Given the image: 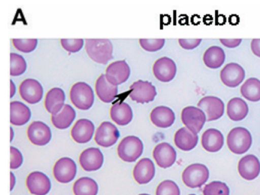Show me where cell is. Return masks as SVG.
I'll return each instance as SVG.
<instances>
[{
  "mask_svg": "<svg viewBox=\"0 0 260 195\" xmlns=\"http://www.w3.org/2000/svg\"><path fill=\"white\" fill-rule=\"evenodd\" d=\"M86 51L92 60L102 65L113 59V46L109 39H86Z\"/></svg>",
  "mask_w": 260,
  "mask_h": 195,
  "instance_id": "6da1fadb",
  "label": "cell"
},
{
  "mask_svg": "<svg viewBox=\"0 0 260 195\" xmlns=\"http://www.w3.org/2000/svg\"><path fill=\"white\" fill-rule=\"evenodd\" d=\"M252 141L250 132L243 127L231 129L226 138L230 150L237 155H241L247 152L252 145Z\"/></svg>",
  "mask_w": 260,
  "mask_h": 195,
  "instance_id": "7a4b0ae2",
  "label": "cell"
},
{
  "mask_svg": "<svg viewBox=\"0 0 260 195\" xmlns=\"http://www.w3.org/2000/svg\"><path fill=\"white\" fill-rule=\"evenodd\" d=\"M70 96L74 106L82 110H87L93 105V91L87 83L83 82L75 83L71 88Z\"/></svg>",
  "mask_w": 260,
  "mask_h": 195,
  "instance_id": "3957f363",
  "label": "cell"
},
{
  "mask_svg": "<svg viewBox=\"0 0 260 195\" xmlns=\"http://www.w3.org/2000/svg\"><path fill=\"white\" fill-rule=\"evenodd\" d=\"M142 142L136 136L125 137L121 140L118 147V156L127 162H134L142 155Z\"/></svg>",
  "mask_w": 260,
  "mask_h": 195,
  "instance_id": "277c9868",
  "label": "cell"
},
{
  "mask_svg": "<svg viewBox=\"0 0 260 195\" xmlns=\"http://www.w3.org/2000/svg\"><path fill=\"white\" fill-rule=\"evenodd\" d=\"M209 178L208 168L202 164H190L182 173V181L187 187L197 188L202 187Z\"/></svg>",
  "mask_w": 260,
  "mask_h": 195,
  "instance_id": "5b68a950",
  "label": "cell"
},
{
  "mask_svg": "<svg viewBox=\"0 0 260 195\" xmlns=\"http://www.w3.org/2000/svg\"><path fill=\"white\" fill-rule=\"evenodd\" d=\"M206 120V115L199 108L187 106L182 109V123L186 128L194 133H199L202 130Z\"/></svg>",
  "mask_w": 260,
  "mask_h": 195,
  "instance_id": "8992f818",
  "label": "cell"
},
{
  "mask_svg": "<svg viewBox=\"0 0 260 195\" xmlns=\"http://www.w3.org/2000/svg\"><path fill=\"white\" fill-rule=\"evenodd\" d=\"M130 89L129 96L132 100L138 103H150L156 96V88L148 81L138 80L130 87Z\"/></svg>",
  "mask_w": 260,
  "mask_h": 195,
  "instance_id": "52a82bcc",
  "label": "cell"
},
{
  "mask_svg": "<svg viewBox=\"0 0 260 195\" xmlns=\"http://www.w3.org/2000/svg\"><path fill=\"white\" fill-rule=\"evenodd\" d=\"M198 106L205 113L208 122L218 120L224 112V104L218 97H203L198 103Z\"/></svg>",
  "mask_w": 260,
  "mask_h": 195,
  "instance_id": "ba28073f",
  "label": "cell"
},
{
  "mask_svg": "<svg viewBox=\"0 0 260 195\" xmlns=\"http://www.w3.org/2000/svg\"><path fill=\"white\" fill-rule=\"evenodd\" d=\"M54 175L60 183L67 184L71 182L77 175V165L74 160L70 158H62L54 166Z\"/></svg>",
  "mask_w": 260,
  "mask_h": 195,
  "instance_id": "9c48e42d",
  "label": "cell"
},
{
  "mask_svg": "<svg viewBox=\"0 0 260 195\" xmlns=\"http://www.w3.org/2000/svg\"><path fill=\"white\" fill-rule=\"evenodd\" d=\"M119 136V131L115 125L110 122H104L97 129L95 141L99 146L109 148L117 143Z\"/></svg>",
  "mask_w": 260,
  "mask_h": 195,
  "instance_id": "30bf717a",
  "label": "cell"
},
{
  "mask_svg": "<svg viewBox=\"0 0 260 195\" xmlns=\"http://www.w3.org/2000/svg\"><path fill=\"white\" fill-rule=\"evenodd\" d=\"M131 70L125 61L111 64L106 69V78L111 85L118 86L124 83L130 77Z\"/></svg>",
  "mask_w": 260,
  "mask_h": 195,
  "instance_id": "8fae6325",
  "label": "cell"
},
{
  "mask_svg": "<svg viewBox=\"0 0 260 195\" xmlns=\"http://www.w3.org/2000/svg\"><path fill=\"white\" fill-rule=\"evenodd\" d=\"M43 88L34 79H26L19 87L21 97L27 103L35 104L41 101L43 97Z\"/></svg>",
  "mask_w": 260,
  "mask_h": 195,
  "instance_id": "7c38bea8",
  "label": "cell"
},
{
  "mask_svg": "<svg viewBox=\"0 0 260 195\" xmlns=\"http://www.w3.org/2000/svg\"><path fill=\"white\" fill-rule=\"evenodd\" d=\"M26 185L28 190L34 195L48 194L51 187L48 177L40 172L30 174L27 178Z\"/></svg>",
  "mask_w": 260,
  "mask_h": 195,
  "instance_id": "4fadbf2b",
  "label": "cell"
},
{
  "mask_svg": "<svg viewBox=\"0 0 260 195\" xmlns=\"http://www.w3.org/2000/svg\"><path fill=\"white\" fill-rule=\"evenodd\" d=\"M27 134L30 141L36 146H45L51 141V129L42 122L36 121L31 123Z\"/></svg>",
  "mask_w": 260,
  "mask_h": 195,
  "instance_id": "5bb4252c",
  "label": "cell"
},
{
  "mask_svg": "<svg viewBox=\"0 0 260 195\" xmlns=\"http://www.w3.org/2000/svg\"><path fill=\"white\" fill-rule=\"evenodd\" d=\"M245 71L238 64L231 63L226 65L220 71V79L223 85L229 88H235L243 82Z\"/></svg>",
  "mask_w": 260,
  "mask_h": 195,
  "instance_id": "9a60e30c",
  "label": "cell"
},
{
  "mask_svg": "<svg viewBox=\"0 0 260 195\" xmlns=\"http://www.w3.org/2000/svg\"><path fill=\"white\" fill-rule=\"evenodd\" d=\"M153 155L156 164L162 169L171 167L176 160V150L167 143L157 145L153 150Z\"/></svg>",
  "mask_w": 260,
  "mask_h": 195,
  "instance_id": "2e32d148",
  "label": "cell"
},
{
  "mask_svg": "<svg viewBox=\"0 0 260 195\" xmlns=\"http://www.w3.org/2000/svg\"><path fill=\"white\" fill-rule=\"evenodd\" d=\"M104 158L103 153L97 148H89L82 152L80 157L81 167L86 172L97 171L103 166Z\"/></svg>",
  "mask_w": 260,
  "mask_h": 195,
  "instance_id": "e0dca14e",
  "label": "cell"
},
{
  "mask_svg": "<svg viewBox=\"0 0 260 195\" xmlns=\"http://www.w3.org/2000/svg\"><path fill=\"white\" fill-rule=\"evenodd\" d=\"M153 74L162 82H170L176 74V65L172 59L164 57L158 59L153 65Z\"/></svg>",
  "mask_w": 260,
  "mask_h": 195,
  "instance_id": "ac0fdd59",
  "label": "cell"
},
{
  "mask_svg": "<svg viewBox=\"0 0 260 195\" xmlns=\"http://www.w3.org/2000/svg\"><path fill=\"white\" fill-rule=\"evenodd\" d=\"M238 171L240 176L244 179L248 181L255 179L260 173L259 161L255 155H246L239 161Z\"/></svg>",
  "mask_w": 260,
  "mask_h": 195,
  "instance_id": "d6986e66",
  "label": "cell"
},
{
  "mask_svg": "<svg viewBox=\"0 0 260 195\" xmlns=\"http://www.w3.org/2000/svg\"><path fill=\"white\" fill-rule=\"evenodd\" d=\"M93 123L89 120L81 119L74 125L71 130V136L78 143H86L92 140L94 134Z\"/></svg>",
  "mask_w": 260,
  "mask_h": 195,
  "instance_id": "ffe728a7",
  "label": "cell"
},
{
  "mask_svg": "<svg viewBox=\"0 0 260 195\" xmlns=\"http://www.w3.org/2000/svg\"><path fill=\"white\" fill-rule=\"evenodd\" d=\"M135 181L140 184L150 182L155 175V166L149 158H143L138 161L133 172Z\"/></svg>",
  "mask_w": 260,
  "mask_h": 195,
  "instance_id": "44dd1931",
  "label": "cell"
},
{
  "mask_svg": "<svg viewBox=\"0 0 260 195\" xmlns=\"http://www.w3.org/2000/svg\"><path fill=\"white\" fill-rule=\"evenodd\" d=\"M199 136L186 127L181 128L175 134L174 142L176 146L182 151H191L198 144Z\"/></svg>",
  "mask_w": 260,
  "mask_h": 195,
  "instance_id": "7402d4cb",
  "label": "cell"
},
{
  "mask_svg": "<svg viewBox=\"0 0 260 195\" xmlns=\"http://www.w3.org/2000/svg\"><path fill=\"white\" fill-rule=\"evenodd\" d=\"M118 86L111 85L105 74H102L95 83V91L99 98L104 103H111L118 95Z\"/></svg>",
  "mask_w": 260,
  "mask_h": 195,
  "instance_id": "603a6c76",
  "label": "cell"
},
{
  "mask_svg": "<svg viewBox=\"0 0 260 195\" xmlns=\"http://www.w3.org/2000/svg\"><path fill=\"white\" fill-rule=\"evenodd\" d=\"M150 119L155 126L159 128H168L174 123V113L167 106H157L152 110Z\"/></svg>",
  "mask_w": 260,
  "mask_h": 195,
  "instance_id": "cb8c5ba5",
  "label": "cell"
},
{
  "mask_svg": "<svg viewBox=\"0 0 260 195\" xmlns=\"http://www.w3.org/2000/svg\"><path fill=\"white\" fill-rule=\"evenodd\" d=\"M202 144L207 152H218L223 146V134L216 129H208L202 135Z\"/></svg>",
  "mask_w": 260,
  "mask_h": 195,
  "instance_id": "d4e9b609",
  "label": "cell"
},
{
  "mask_svg": "<svg viewBox=\"0 0 260 195\" xmlns=\"http://www.w3.org/2000/svg\"><path fill=\"white\" fill-rule=\"evenodd\" d=\"M65 94L60 88H53L47 94L45 105L47 110L52 114H58L64 106Z\"/></svg>",
  "mask_w": 260,
  "mask_h": 195,
  "instance_id": "484cf974",
  "label": "cell"
},
{
  "mask_svg": "<svg viewBox=\"0 0 260 195\" xmlns=\"http://www.w3.org/2000/svg\"><path fill=\"white\" fill-rule=\"evenodd\" d=\"M31 111L29 108L21 103L13 101L10 103V122L16 126L26 124L31 118Z\"/></svg>",
  "mask_w": 260,
  "mask_h": 195,
  "instance_id": "4316f807",
  "label": "cell"
},
{
  "mask_svg": "<svg viewBox=\"0 0 260 195\" xmlns=\"http://www.w3.org/2000/svg\"><path fill=\"white\" fill-rule=\"evenodd\" d=\"M111 117L119 126H125L132 122L133 112L132 108L124 102L115 103L111 108Z\"/></svg>",
  "mask_w": 260,
  "mask_h": 195,
  "instance_id": "83f0119b",
  "label": "cell"
},
{
  "mask_svg": "<svg viewBox=\"0 0 260 195\" xmlns=\"http://www.w3.org/2000/svg\"><path fill=\"white\" fill-rule=\"evenodd\" d=\"M228 117L233 121H240L247 116L249 112L247 103L241 98L231 99L226 108Z\"/></svg>",
  "mask_w": 260,
  "mask_h": 195,
  "instance_id": "f1b7e54d",
  "label": "cell"
},
{
  "mask_svg": "<svg viewBox=\"0 0 260 195\" xmlns=\"http://www.w3.org/2000/svg\"><path fill=\"white\" fill-rule=\"evenodd\" d=\"M76 118V112L72 106L65 104L63 109L55 115L51 117V121L56 128L59 129H68Z\"/></svg>",
  "mask_w": 260,
  "mask_h": 195,
  "instance_id": "f546056e",
  "label": "cell"
},
{
  "mask_svg": "<svg viewBox=\"0 0 260 195\" xmlns=\"http://www.w3.org/2000/svg\"><path fill=\"white\" fill-rule=\"evenodd\" d=\"M203 61L208 68H212V69L219 68L224 62V51L220 47H210L204 54Z\"/></svg>",
  "mask_w": 260,
  "mask_h": 195,
  "instance_id": "4dcf8cb0",
  "label": "cell"
},
{
  "mask_svg": "<svg viewBox=\"0 0 260 195\" xmlns=\"http://www.w3.org/2000/svg\"><path fill=\"white\" fill-rule=\"evenodd\" d=\"M240 92L243 97L249 101H259L260 80L256 78L247 79L242 85Z\"/></svg>",
  "mask_w": 260,
  "mask_h": 195,
  "instance_id": "1f68e13d",
  "label": "cell"
},
{
  "mask_svg": "<svg viewBox=\"0 0 260 195\" xmlns=\"http://www.w3.org/2000/svg\"><path fill=\"white\" fill-rule=\"evenodd\" d=\"M99 187L97 183L90 178H80L74 185L75 195H97Z\"/></svg>",
  "mask_w": 260,
  "mask_h": 195,
  "instance_id": "d6a6232c",
  "label": "cell"
},
{
  "mask_svg": "<svg viewBox=\"0 0 260 195\" xmlns=\"http://www.w3.org/2000/svg\"><path fill=\"white\" fill-rule=\"evenodd\" d=\"M10 61H11L10 75L19 76L26 71V62L22 56L16 54V53H11Z\"/></svg>",
  "mask_w": 260,
  "mask_h": 195,
  "instance_id": "836d02e7",
  "label": "cell"
},
{
  "mask_svg": "<svg viewBox=\"0 0 260 195\" xmlns=\"http://www.w3.org/2000/svg\"><path fill=\"white\" fill-rule=\"evenodd\" d=\"M203 195H230V189L225 183L212 181L205 186Z\"/></svg>",
  "mask_w": 260,
  "mask_h": 195,
  "instance_id": "e575fe53",
  "label": "cell"
},
{
  "mask_svg": "<svg viewBox=\"0 0 260 195\" xmlns=\"http://www.w3.org/2000/svg\"><path fill=\"white\" fill-rule=\"evenodd\" d=\"M156 195H180V190L174 181L166 180L158 186Z\"/></svg>",
  "mask_w": 260,
  "mask_h": 195,
  "instance_id": "d590c367",
  "label": "cell"
},
{
  "mask_svg": "<svg viewBox=\"0 0 260 195\" xmlns=\"http://www.w3.org/2000/svg\"><path fill=\"white\" fill-rule=\"evenodd\" d=\"M13 42L16 49L25 53L34 51L38 45L37 39H13Z\"/></svg>",
  "mask_w": 260,
  "mask_h": 195,
  "instance_id": "8d00e7d4",
  "label": "cell"
},
{
  "mask_svg": "<svg viewBox=\"0 0 260 195\" xmlns=\"http://www.w3.org/2000/svg\"><path fill=\"white\" fill-rule=\"evenodd\" d=\"M140 45L144 50L150 52L159 51L164 47L165 39H140Z\"/></svg>",
  "mask_w": 260,
  "mask_h": 195,
  "instance_id": "74e56055",
  "label": "cell"
},
{
  "mask_svg": "<svg viewBox=\"0 0 260 195\" xmlns=\"http://www.w3.org/2000/svg\"><path fill=\"white\" fill-rule=\"evenodd\" d=\"M62 47L70 53L78 52L83 48L84 41L83 39H61Z\"/></svg>",
  "mask_w": 260,
  "mask_h": 195,
  "instance_id": "f35d334b",
  "label": "cell"
},
{
  "mask_svg": "<svg viewBox=\"0 0 260 195\" xmlns=\"http://www.w3.org/2000/svg\"><path fill=\"white\" fill-rule=\"evenodd\" d=\"M10 152H11L10 169H17L18 168L22 165V161H23L22 153L16 148L13 147V146L10 148Z\"/></svg>",
  "mask_w": 260,
  "mask_h": 195,
  "instance_id": "ab89813d",
  "label": "cell"
},
{
  "mask_svg": "<svg viewBox=\"0 0 260 195\" xmlns=\"http://www.w3.org/2000/svg\"><path fill=\"white\" fill-rule=\"evenodd\" d=\"M202 39H179V43L184 49L191 50L199 46Z\"/></svg>",
  "mask_w": 260,
  "mask_h": 195,
  "instance_id": "60d3db41",
  "label": "cell"
},
{
  "mask_svg": "<svg viewBox=\"0 0 260 195\" xmlns=\"http://www.w3.org/2000/svg\"><path fill=\"white\" fill-rule=\"evenodd\" d=\"M220 42L224 46L233 48L239 46L241 43L242 40L241 39H220Z\"/></svg>",
  "mask_w": 260,
  "mask_h": 195,
  "instance_id": "b9f144b4",
  "label": "cell"
},
{
  "mask_svg": "<svg viewBox=\"0 0 260 195\" xmlns=\"http://www.w3.org/2000/svg\"><path fill=\"white\" fill-rule=\"evenodd\" d=\"M251 49L255 56L260 58V39H253L252 41Z\"/></svg>",
  "mask_w": 260,
  "mask_h": 195,
  "instance_id": "7bdbcfd3",
  "label": "cell"
},
{
  "mask_svg": "<svg viewBox=\"0 0 260 195\" xmlns=\"http://www.w3.org/2000/svg\"><path fill=\"white\" fill-rule=\"evenodd\" d=\"M11 175V187H10V190H13V187L15 186V183H16V178H15L14 175L13 173L10 174Z\"/></svg>",
  "mask_w": 260,
  "mask_h": 195,
  "instance_id": "ee69618b",
  "label": "cell"
},
{
  "mask_svg": "<svg viewBox=\"0 0 260 195\" xmlns=\"http://www.w3.org/2000/svg\"><path fill=\"white\" fill-rule=\"evenodd\" d=\"M140 195H150V194H147V193H142V194H140Z\"/></svg>",
  "mask_w": 260,
  "mask_h": 195,
  "instance_id": "f6af8a7d",
  "label": "cell"
},
{
  "mask_svg": "<svg viewBox=\"0 0 260 195\" xmlns=\"http://www.w3.org/2000/svg\"><path fill=\"white\" fill-rule=\"evenodd\" d=\"M189 195H196V194H189Z\"/></svg>",
  "mask_w": 260,
  "mask_h": 195,
  "instance_id": "bcb514c9",
  "label": "cell"
}]
</instances>
